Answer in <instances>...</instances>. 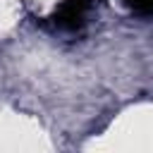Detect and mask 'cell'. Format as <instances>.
<instances>
[{"label":"cell","mask_w":153,"mask_h":153,"mask_svg":"<svg viewBox=\"0 0 153 153\" xmlns=\"http://www.w3.org/2000/svg\"><path fill=\"white\" fill-rule=\"evenodd\" d=\"M127 7L141 17H153V0H124Z\"/></svg>","instance_id":"cell-2"},{"label":"cell","mask_w":153,"mask_h":153,"mask_svg":"<svg viewBox=\"0 0 153 153\" xmlns=\"http://www.w3.org/2000/svg\"><path fill=\"white\" fill-rule=\"evenodd\" d=\"M91 0H62L53 12V24L62 31H76L86 24Z\"/></svg>","instance_id":"cell-1"}]
</instances>
